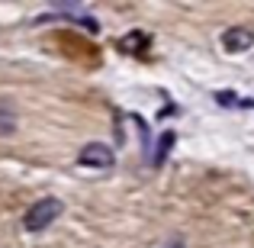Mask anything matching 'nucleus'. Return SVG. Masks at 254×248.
<instances>
[{"label":"nucleus","instance_id":"f257e3e1","mask_svg":"<svg viewBox=\"0 0 254 248\" xmlns=\"http://www.w3.org/2000/svg\"><path fill=\"white\" fill-rule=\"evenodd\" d=\"M62 213H64V203H62V200H58V197H45V200H39V203H32L29 210H26L23 229L26 232H42V229H49V226L55 223Z\"/></svg>","mask_w":254,"mask_h":248},{"label":"nucleus","instance_id":"f03ea898","mask_svg":"<svg viewBox=\"0 0 254 248\" xmlns=\"http://www.w3.org/2000/svg\"><path fill=\"white\" fill-rule=\"evenodd\" d=\"M77 162L84 167H100V171H106V167H113L116 155H113V149L103 145V142H87L81 149V155H77Z\"/></svg>","mask_w":254,"mask_h":248},{"label":"nucleus","instance_id":"7ed1b4c3","mask_svg":"<svg viewBox=\"0 0 254 248\" xmlns=\"http://www.w3.org/2000/svg\"><path fill=\"white\" fill-rule=\"evenodd\" d=\"M251 45H254V32L248 29V26H232V29L222 36V49L232 52V55H238V52H248Z\"/></svg>","mask_w":254,"mask_h":248},{"label":"nucleus","instance_id":"20e7f679","mask_svg":"<svg viewBox=\"0 0 254 248\" xmlns=\"http://www.w3.org/2000/svg\"><path fill=\"white\" fill-rule=\"evenodd\" d=\"M16 132V106L10 100H0V136H13Z\"/></svg>","mask_w":254,"mask_h":248},{"label":"nucleus","instance_id":"39448f33","mask_svg":"<svg viewBox=\"0 0 254 248\" xmlns=\"http://www.w3.org/2000/svg\"><path fill=\"white\" fill-rule=\"evenodd\" d=\"M171 149H174V132H171V129H164V132H161V139H158V145H155V158H151V165L161 167L164 162H168Z\"/></svg>","mask_w":254,"mask_h":248},{"label":"nucleus","instance_id":"423d86ee","mask_svg":"<svg viewBox=\"0 0 254 248\" xmlns=\"http://www.w3.org/2000/svg\"><path fill=\"white\" fill-rule=\"evenodd\" d=\"M145 42H148V36H145V32H132L129 39H123V49L132 52V49H138V45H145Z\"/></svg>","mask_w":254,"mask_h":248},{"label":"nucleus","instance_id":"0eeeda50","mask_svg":"<svg viewBox=\"0 0 254 248\" xmlns=\"http://www.w3.org/2000/svg\"><path fill=\"white\" fill-rule=\"evenodd\" d=\"M216 100H219L222 106H232V103H235V93H232V90H229V93H225V90H219V93H216Z\"/></svg>","mask_w":254,"mask_h":248}]
</instances>
